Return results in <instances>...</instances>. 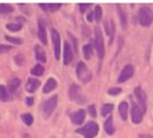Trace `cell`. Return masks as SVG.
<instances>
[{"label":"cell","instance_id":"1","mask_svg":"<svg viewBox=\"0 0 153 138\" xmlns=\"http://www.w3.org/2000/svg\"><path fill=\"white\" fill-rule=\"evenodd\" d=\"M98 129H100V127L96 122L89 121L88 123H86V125H83L81 128H78L76 132L81 134L85 138H95L97 136Z\"/></svg>","mask_w":153,"mask_h":138},{"label":"cell","instance_id":"2","mask_svg":"<svg viewBox=\"0 0 153 138\" xmlns=\"http://www.w3.org/2000/svg\"><path fill=\"white\" fill-rule=\"evenodd\" d=\"M94 46H95L96 50H97V55L100 59L104 58L105 55V46H104V38L102 34V30L100 29V26L95 27V40H94Z\"/></svg>","mask_w":153,"mask_h":138},{"label":"cell","instance_id":"3","mask_svg":"<svg viewBox=\"0 0 153 138\" xmlns=\"http://www.w3.org/2000/svg\"><path fill=\"white\" fill-rule=\"evenodd\" d=\"M138 19L142 26H150L153 22V10L149 7H142L138 12Z\"/></svg>","mask_w":153,"mask_h":138},{"label":"cell","instance_id":"4","mask_svg":"<svg viewBox=\"0 0 153 138\" xmlns=\"http://www.w3.org/2000/svg\"><path fill=\"white\" fill-rule=\"evenodd\" d=\"M57 95H54L53 97H51L49 99H47L42 104V115L45 119H48L51 116L53 112L55 111V108L57 106Z\"/></svg>","mask_w":153,"mask_h":138},{"label":"cell","instance_id":"5","mask_svg":"<svg viewBox=\"0 0 153 138\" xmlns=\"http://www.w3.org/2000/svg\"><path fill=\"white\" fill-rule=\"evenodd\" d=\"M76 72L78 79H79L80 81H82L83 83H87L88 81L91 80V72L88 70L87 65H86V63H83V62L78 63Z\"/></svg>","mask_w":153,"mask_h":138},{"label":"cell","instance_id":"6","mask_svg":"<svg viewBox=\"0 0 153 138\" xmlns=\"http://www.w3.org/2000/svg\"><path fill=\"white\" fill-rule=\"evenodd\" d=\"M51 41H53V48H54V54H55V58L59 59L61 57V36L57 32L56 29H51Z\"/></svg>","mask_w":153,"mask_h":138},{"label":"cell","instance_id":"7","mask_svg":"<svg viewBox=\"0 0 153 138\" xmlns=\"http://www.w3.org/2000/svg\"><path fill=\"white\" fill-rule=\"evenodd\" d=\"M134 95L137 100V105L140 106V108L142 110V112H146V95L144 93V90L140 87H136L134 89Z\"/></svg>","mask_w":153,"mask_h":138},{"label":"cell","instance_id":"8","mask_svg":"<svg viewBox=\"0 0 153 138\" xmlns=\"http://www.w3.org/2000/svg\"><path fill=\"white\" fill-rule=\"evenodd\" d=\"M134 75V66L131 65V64H127L122 71L120 72V75H119V78H118V82L119 83H122V82L127 81L129 80L131 76Z\"/></svg>","mask_w":153,"mask_h":138},{"label":"cell","instance_id":"9","mask_svg":"<svg viewBox=\"0 0 153 138\" xmlns=\"http://www.w3.org/2000/svg\"><path fill=\"white\" fill-rule=\"evenodd\" d=\"M130 114H131V121L138 125L143 121V112L140 108L138 105H136V103H131V108H130Z\"/></svg>","mask_w":153,"mask_h":138},{"label":"cell","instance_id":"10","mask_svg":"<svg viewBox=\"0 0 153 138\" xmlns=\"http://www.w3.org/2000/svg\"><path fill=\"white\" fill-rule=\"evenodd\" d=\"M73 59V50L69 42H64L63 47V62L65 65H69Z\"/></svg>","mask_w":153,"mask_h":138},{"label":"cell","instance_id":"11","mask_svg":"<svg viewBox=\"0 0 153 138\" xmlns=\"http://www.w3.org/2000/svg\"><path fill=\"white\" fill-rule=\"evenodd\" d=\"M86 119V111L85 110H78L76 112L72 113L71 114V121H72V123H74L76 125H80L82 123L83 121Z\"/></svg>","mask_w":153,"mask_h":138},{"label":"cell","instance_id":"12","mask_svg":"<svg viewBox=\"0 0 153 138\" xmlns=\"http://www.w3.org/2000/svg\"><path fill=\"white\" fill-rule=\"evenodd\" d=\"M38 38L40 42L44 45H47V32H46V25L45 23L39 19L38 22Z\"/></svg>","mask_w":153,"mask_h":138},{"label":"cell","instance_id":"13","mask_svg":"<svg viewBox=\"0 0 153 138\" xmlns=\"http://www.w3.org/2000/svg\"><path fill=\"white\" fill-rule=\"evenodd\" d=\"M104 27H105V32H106V34H108V37H110V42H112V40H113V37H114V33H115V24L114 22L112 21V19H106L105 22H104Z\"/></svg>","mask_w":153,"mask_h":138},{"label":"cell","instance_id":"14","mask_svg":"<svg viewBox=\"0 0 153 138\" xmlns=\"http://www.w3.org/2000/svg\"><path fill=\"white\" fill-rule=\"evenodd\" d=\"M39 86H40V81H39L38 79H36V78H29L25 85V90L27 93L32 94V93H34L38 89Z\"/></svg>","mask_w":153,"mask_h":138},{"label":"cell","instance_id":"15","mask_svg":"<svg viewBox=\"0 0 153 138\" xmlns=\"http://www.w3.org/2000/svg\"><path fill=\"white\" fill-rule=\"evenodd\" d=\"M80 96H81L80 87L76 83H72L70 88H69V97H70V99L78 102V99H80Z\"/></svg>","mask_w":153,"mask_h":138},{"label":"cell","instance_id":"16","mask_svg":"<svg viewBox=\"0 0 153 138\" xmlns=\"http://www.w3.org/2000/svg\"><path fill=\"white\" fill-rule=\"evenodd\" d=\"M34 54H36V58L38 59L39 62L46 63L47 57H46L45 50L42 49V47H41V46H39V45H36V46H34Z\"/></svg>","mask_w":153,"mask_h":138},{"label":"cell","instance_id":"17","mask_svg":"<svg viewBox=\"0 0 153 138\" xmlns=\"http://www.w3.org/2000/svg\"><path fill=\"white\" fill-rule=\"evenodd\" d=\"M57 87V81H56V79H54V78H49L45 83V87H44V94H48V93H51L53 91L55 88Z\"/></svg>","mask_w":153,"mask_h":138},{"label":"cell","instance_id":"18","mask_svg":"<svg viewBox=\"0 0 153 138\" xmlns=\"http://www.w3.org/2000/svg\"><path fill=\"white\" fill-rule=\"evenodd\" d=\"M117 12H118V16L120 19V23H121V26L125 29L127 26V13L122 9V7L120 5L117 6Z\"/></svg>","mask_w":153,"mask_h":138},{"label":"cell","instance_id":"19","mask_svg":"<svg viewBox=\"0 0 153 138\" xmlns=\"http://www.w3.org/2000/svg\"><path fill=\"white\" fill-rule=\"evenodd\" d=\"M39 6L45 12H56L62 7V4H39Z\"/></svg>","mask_w":153,"mask_h":138},{"label":"cell","instance_id":"20","mask_svg":"<svg viewBox=\"0 0 153 138\" xmlns=\"http://www.w3.org/2000/svg\"><path fill=\"white\" fill-rule=\"evenodd\" d=\"M104 130L108 135H113L114 134V127H113V119L112 116H108L104 122Z\"/></svg>","mask_w":153,"mask_h":138},{"label":"cell","instance_id":"21","mask_svg":"<svg viewBox=\"0 0 153 138\" xmlns=\"http://www.w3.org/2000/svg\"><path fill=\"white\" fill-rule=\"evenodd\" d=\"M119 114H120V116H121V119L123 120V121L127 120V116H128V103L127 102H121V103L119 104Z\"/></svg>","mask_w":153,"mask_h":138},{"label":"cell","instance_id":"22","mask_svg":"<svg viewBox=\"0 0 153 138\" xmlns=\"http://www.w3.org/2000/svg\"><path fill=\"white\" fill-rule=\"evenodd\" d=\"M19 85H21V80H19V78H14V79H12L10 81L8 82V91L12 93V94H14V93L19 89Z\"/></svg>","mask_w":153,"mask_h":138},{"label":"cell","instance_id":"23","mask_svg":"<svg viewBox=\"0 0 153 138\" xmlns=\"http://www.w3.org/2000/svg\"><path fill=\"white\" fill-rule=\"evenodd\" d=\"M45 72V68L41 64H36L31 70V74L34 76H41Z\"/></svg>","mask_w":153,"mask_h":138},{"label":"cell","instance_id":"24","mask_svg":"<svg viewBox=\"0 0 153 138\" xmlns=\"http://www.w3.org/2000/svg\"><path fill=\"white\" fill-rule=\"evenodd\" d=\"M82 53L86 59H90V57L93 55V45H90V44L85 45L82 47Z\"/></svg>","mask_w":153,"mask_h":138},{"label":"cell","instance_id":"25","mask_svg":"<svg viewBox=\"0 0 153 138\" xmlns=\"http://www.w3.org/2000/svg\"><path fill=\"white\" fill-rule=\"evenodd\" d=\"M22 27H23V26H22L21 23H8V24H6V29L10 32L21 31Z\"/></svg>","mask_w":153,"mask_h":138},{"label":"cell","instance_id":"26","mask_svg":"<svg viewBox=\"0 0 153 138\" xmlns=\"http://www.w3.org/2000/svg\"><path fill=\"white\" fill-rule=\"evenodd\" d=\"M14 12V7L8 4H0V14H10Z\"/></svg>","mask_w":153,"mask_h":138},{"label":"cell","instance_id":"27","mask_svg":"<svg viewBox=\"0 0 153 138\" xmlns=\"http://www.w3.org/2000/svg\"><path fill=\"white\" fill-rule=\"evenodd\" d=\"M113 111V105L112 104H105V105H103L102 110H101V114H102L103 116H108V114H111Z\"/></svg>","mask_w":153,"mask_h":138},{"label":"cell","instance_id":"28","mask_svg":"<svg viewBox=\"0 0 153 138\" xmlns=\"http://www.w3.org/2000/svg\"><path fill=\"white\" fill-rule=\"evenodd\" d=\"M0 99L2 102L8 100V90L4 85H0Z\"/></svg>","mask_w":153,"mask_h":138},{"label":"cell","instance_id":"29","mask_svg":"<svg viewBox=\"0 0 153 138\" xmlns=\"http://www.w3.org/2000/svg\"><path fill=\"white\" fill-rule=\"evenodd\" d=\"M102 16H103V10H102V7L101 6H97L95 7V10H94V19L95 21L97 22H100L101 19H102Z\"/></svg>","mask_w":153,"mask_h":138},{"label":"cell","instance_id":"30","mask_svg":"<svg viewBox=\"0 0 153 138\" xmlns=\"http://www.w3.org/2000/svg\"><path fill=\"white\" fill-rule=\"evenodd\" d=\"M22 120H23V122H24L26 125H31L32 123H33V116H32V114H30V113H24V114H22Z\"/></svg>","mask_w":153,"mask_h":138},{"label":"cell","instance_id":"31","mask_svg":"<svg viewBox=\"0 0 153 138\" xmlns=\"http://www.w3.org/2000/svg\"><path fill=\"white\" fill-rule=\"evenodd\" d=\"M5 39H6L8 42H12V44H15V45H21L23 42V40L21 38H14V37H10V36H5Z\"/></svg>","mask_w":153,"mask_h":138},{"label":"cell","instance_id":"32","mask_svg":"<svg viewBox=\"0 0 153 138\" xmlns=\"http://www.w3.org/2000/svg\"><path fill=\"white\" fill-rule=\"evenodd\" d=\"M24 59H25V58H24V55H23V54H17V55L15 56V58H14L16 65H19V66H22V65H23Z\"/></svg>","mask_w":153,"mask_h":138},{"label":"cell","instance_id":"33","mask_svg":"<svg viewBox=\"0 0 153 138\" xmlns=\"http://www.w3.org/2000/svg\"><path fill=\"white\" fill-rule=\"evenodd\" d=\"M121 88L119 87H113V88H110L108 90V94L111 95V96H117V95H119L121 93Z\"/></svg>","mask_w":153,"mask_h":138},{"label":"cell","instance_id":"34","mask_svg":"<svg viewBox=\"0 0 153 138\" xmlns=\"http://www.w3.org/2000/svg\"><path fill=\"white\" fill-rule=\"evenodd\" d=\"M12 49H13V47H12V46L0 44V54H5V53H8L9 50H12Z\"/></svg>","mask_w":153,"mask_h":138},{"label":"cell","instance_id":"35","mask_svg":"<svg viewBox=\"0 0 153 138\" xmlns=\"http://www.w3.org/2000/svg\"><path fill=\"white\" fill-rule=\"evenodd\" d=\"M88 113L90 114L91 118H96L97 113H96V106L95 105H89L88 106Z\"/></svg>","mask_w":153,"mask_h":138},{"label":"cell","instance_id":"36","mask_svg":"<svg viewBox=\"0 0 153 138\" xmlns=\"http://www.w3.org/2000/svg\"><path fill=\"white\" fill-rule=\"evenodd\" d=\"M89 7H90V4H80L79 5V9H80L81 13H85Z\"/></svg>","mask_w":153,"mask_h":138},{"label":"cell","instance_id":"37","mask_svg":"<svg viewBox=\"0 0 153 138\" xmlns=\"http://www.w3.org/2000/svg\"><path fill=\"white\" fill-rule=\"evenodd\" d=\"M25 103L27 106H32V105H33V98H32V97H26Z\"/></svg>","mask_w":153,"mask_h":138},{"label":"cell","instance_id":"38","mask_svg":"<svg viewBox=\"0 0 153 138\" xmlns=\"http://www.w3.org/2000/svg\"><path fill=\"white\" fill-rule=\"evenodd\" d=\"M94 13H89V14H88V15H87V21H88V22H93V21H94Z\"/></svg>","mask_w":153,"mask_h":138},{"label":"cell","instance_id":"39","mask_svg":"<svg viewBox=\"0 0 153 138\" xmlns=\"http://www.w3.org/2000/svg\"><path fill=\"white\" fill-rule=\"evenodd\" d=\"M16 22H17V23H19V22H21V24H22V23H24V22H25V19H22V17L19 16V17H16Z\"/></svg>","mask_w":153,"mask_h":138},{"label":"cell","instance_id":"40","mask_svg":"<svg viewBox=\"0 0 153 138\" xmlns=\"http://www.w3.org/2000/svg\"><path fill=\"white\" fill-rule=\"evenodd\" d=\"M140 138H153V136H150V135H140Z\"/></svg>","mask_w":153,"mask_h":138}]
</instances>
